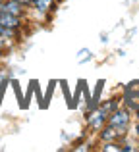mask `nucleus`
Segmentation results:
<instances>
[{
    "label": "nucleus",
    "mask_w": 139,
    "mask_h": 152,
    "mask_svg": "<svg viewBox=\"0 0 139 152\" xmlns=\"http://www.w3.org/2000/svg\"><path fill=\"white\" fill-rule=\"evenodd\" d=\"M133 118H139V104H137V108H135V112H133Z\"/></svg>",
    "instance_id": "18"
},
{
    "label": "nucleus",
    "mask_w": 139,
    "mask_h": 152,
    "mask_svg": "<svg viewBox=\"0 0 139 152\" xmlns=\"http://www.w3.org/2000/svg\"><path fill=\"white\" fill-rule=\"evenodd\" d=\"M54 87H56V81H50V83H49V87H46L45 96H43V108H46V106H49L50 98H52V93H54Z\"/></svg>",
    "instance_id": "12"
},
{
    "label": "nucleus",
    "mask_w": 139,
    "mask_h": 152,
    "mask_svg": "<svg viewBox=\"0 0 139 152\" xmlns=\"http://www.w3.org/2000/svg\"><path fill=\"white\" fill-rule=\"evenodd\" d=\"M122 98H139V79H133L122 89Z\"/></svg>",
    "instance_id": "7"
},
{
    "label": "nucleus",
    "mask_w": 139,
    "mask_h": 152,
    "mask_svg": "<svg viewBox=\"0 0 139 152\" xmlns=\"http://www.w3.org/2000/svg\"><path fill=\"white\" fill-rule=\"evenodd\" d=\"M2 10L10 12V14L18 15V18H23V19H27L31 14V8L21 4V2H18V0H6V2H2Z\"/></svg>",
    "instance_id": "6"
},
{
    "label": "nucleus",
    "mask_w": 139,
    "mask_h": 152,
    "mask_svg": "<svg viewBox=\"0 0 139 152\" xmlns=\"http://www.w3.org/2000/svg\"><path fill=\"white\" fill-rule=\"evenodd\" d=\"M97 139H99V142H110V141L122 142V141H126V139H128V135H124L122 131L114 129L112 125H108V123H106V125L97 133Z\"/></svg>",
    "instance_id": "4"
},
{
    "label": "nucleus",
    "mask_w": 139,
    "mask_h": 152,
    "mask_svg": "<svg viewBox=\"0 0 139 152\" xmlns=\"http://www.w3.org/2000/svg\"><path fill=\"white\" fill-rule=\"evenodd\" d=\"M101 42H102V45L108 42V33H101Z\"/></svg>",
    "instance_id": "15"
},
{
    "label": "nucleus",
    "mask_w": 139,
    "mask_h": 152,
    "mask_svg": "<svg viewBox=\"0 0 139 152\" xmlns=\"http://www.w3.org/2000/svg\"><path fill=\"white\" fill-rule=\"evenodd\" d=\"M18 2H21V4H25V6L31 8V0H18Z\"/></svg>",
    "instance_id": "17"
},
{
    "label": "nucleus",
    "mask_w": 139,
    "mask_h": 152,
    "mask_svg": "<svg viewBox=\"0 0 139 152\" xmlns=\"http://www.w3.org/2000/svg\"><path fill=\"white\" fill-rule=\"evenodd\" d=\"M10 83H12V89H14L15 96H18V100H19V108L25 110V96L21 94V87H19V83L15 81V79H10Z\"/></svg>",
    "instance_id": "11"
},
{
    "label": "nucleus",
    "mask_w": 139,
    "mask_h": 152,
    "mask_svg": "<svg viewBox=\"0 0 139 152\" xmlns=\"http://www.w3.org/2000/svg\"><path fill=\"white\" fill-rule=\"evenodd\" d=\"M101 150L102 152H122V142H118V141L101 142Z\"/></svg>",
    "instance_id": "10"
},
{
    "label": "nucleus",
    "mask_w": 139,
    "mask_h": 152,
    "mask_svg": "<svg viewBox=\"0 0 139 152\" xmlns=\"http://www.w3.org/2000/svg\"><path fill=\"white\" fill-rule=\"evenodd\" d=\"M8 83H10V77H2V81H0V104H2V98H4V93H6Z\"/></svg>",
    "instance_id": "14"
},
{
    "label": "nucleus",
    "mask_w": 139,
    "mask_h": 152,
    "mask_svg": "<svg viewBox=\"0 0 139 152\" xmlns=\"http://www.w3.org/2000/svg\"><path fill=\"white\" fill-rule=\"evenodd\" d=\"M108 112H104L101 106L93 108V110L85 112V125H87V131L89 133H95L97 135L99 131L102 129V127L106 125V121H108Z\"/></svg>",
    "instance_id": "2"
},
{
    "label": "nucleus",
    "mask_w": 139,
    "mask_h": 152,
    "mask_svg": "<svg viewBox=\"0 0 139 152\" xmlns=\"http://www.w3.org/2000/svg\"><path fill=\"white\" fill-rule=\"evenodd\" d=\"M139 146H135L133 142H128V141H122V152H137Z\"/></svg>",
    "instance_id": "13"
},
{
    "label": "nucleus",
    "mask_w": 139,
    "mask_h": 152,
    "mask_svg": "<svg viewBox=\"0 0 139 152\" xmlns=\"http://www.w3.org/2000/svg\"><path fill=\"white\" fill-rule=\"evenodd\" d=\"M0 2H6V0H0Z\"/></svg>",
    "instance_id": "21"
},
{
    "label": "nucleus",
    "mask_w": 139,
    "mask_h": 152,
    "mask_svg": "<svg viewBox=\"0 0 139 152\" xmlns=\"http://www.w3.org/2000/svg\"><path fill=\"white\" fill-rule=\"evenodd\" d=\"M133 131H135V137L139 139V118H135V127H133Z\"/></svg>",
    "instance_id": "16"
},
{
    "label": "nucleus",
    "mask_w": 139,
    "mask_h": 152,
    "mask_svg": "<svg viewBox=\"0 0 139 152\" xmlns=\"http://www.w3.org/2000/svg\"><path fill=\"white\" fill-rule=\"evenodd\" d=\"M93 58H95V54H93V50H91V48H79L77 54H75L77 64H87V62H91Z\"/></svg>",
    "instance_id": "9"
},
{
    "label": "nucleus",
    "mask_w": 139,
    "mask_h": 152,
    "mask_svg": "<svg viewBox=\"0 0 139 152\" xmlns=\"http://www.w3.org/2000/svg\"><path fill=\"white\" fill-rule=\"evenodd\" d=\"M0 10H2V2H0Z\"/></svg>",
    "instance_id": "20"
},
{
    "label": "nucleus",
    "mask_w": 139,
    "mask_h": 152,
    "mask_svg": "<svg viewBox=\"0 0 139 152\" xmlns=\"http://www.w3.org/2000/svg\"><path fill=\"white\" fill-rule=\"evenodd\" d=\"M25 23H27V19L18 18V15L10 14V12L0 10V25H2L4 29H23Z\"/></svg>",
    "instance_id": "5"
},
{
    "label": "nucleus",
    "mask_w": 139,
    "mask_h": 152,
    "mask_svg": "<svg viewBox=\"0 0 139 152\" xmlns=\"http://www.w3.org/2000/svg\"><path fill=\"white\" fill-rule=\"evenodd\" d=\"M132 121H133V114L126 106H120V108H116V110L108 115V121H106V123L112 125L114 129L122 131L124 135H128L129 127H132Z\"/></svg>",
    "instance_id": "1"
},
{
    "label": "nucleus",
    "mask_w": 139,
    "mask_h": 152,
    "mask_svg": "<svg viewBox=\"0 0 139 152\" xmlns=\"http://www.w3.org/2000/svg\"><path fill=\"white\" fill-rule=\"evenodd\" d=\"M58 0H31V12L39 14L41 18H50L58 10Z\"/></svg>",
    "instance_id": "3"
},
{
    "label": "nucleus",
    "mask_w": 139,
    "mask_h": 152,
    "mask_svg": "<svg viewBox=\"0 0 139 152\" xmlns=\"http://www.w3.org/2000/svg\"><path fill=\"white\" fill-rule=\"evenodd\" d=\"M0 39H4V27L0 25Z\"/></svg>",
    "instance_id": "19"
},
{
    "label": "nucleus",
    "mask_w": 139,
    "mask_h": 152,
    "mask_svg": "<svg viewBox=\"0 0 139 152\" xmlns=\"http://www.w3.org/2000/svg\"><path fill=\"white\" fill-rule=\"evenodd\" d=\"M81 96H83V79H79L75 85V93L71 94V110H77L81 104Z\"/></svg>",
    "instance_id": "8"
},
{
    "label": "nucleus",
    "mask_w": 139,
    "mask_h": 152,
    "mask_svg": "<svg viewBox=\"0 0 139 152\" xmlns=\"http://www.w3.org/2000/svg\"><path fill=\"white\" fill-rule=\"evenodd\" d=\"M58 2H62V0H58Z\"/></svg>",
    "instance_id": "22"
}]
</instances>
